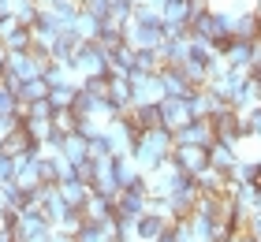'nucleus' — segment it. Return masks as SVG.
Returning a JSON list of instances; mask_svg holds the SVG:
<instances>
[{
    "label": "nucleus",
    "instance_id": "1a4fd4ad",
    "mask_svg": "<svg viewBox=\"0 0 261 242\" xmlns=\"http://www.w3.org/2000/svg\"><path fill=\"white\" fill-rule=\"evenodd\" d=\"M123 116H127V123L135 127L138 135H142V130H149V127H164V112H161V104H130Z\"/></svg>",
    "mask_w": 261,
    "mask_h": 242
},
{
    "label": "nucleus",
    "instance_id": "3c124183",
    "mask_svg": "<svg viewBox=\"0 0 261 242\" xmlns=\"http://www.w3.org/2000/svg\"><path fill=\"white\" fill-rule=\"evenodd\" d=\"M246 235H250L254 242H261V212H254V216H246Z\"/></svg>",
    "mask_w": 261,
    "mask_h": 242
},
{
    "label": "nucleus",
    "instance_id": "9b49d317",
    "mask_svg": "<svg viewBox=\"0 0 261 242\" xmlns=\"http://www.w3.org/2000/svg\"><path fill=\"white\" fill-rule=\"evenodd\" d=\"M175 142L179 145H213L217 142V130H213V119H194L183 130H175Z\"/></svg>",
    "mask_w": 261,
    "mask_h": 242
},
{
    "label": "nucleus",
    "instance_id": "f03ea898",
    "mask_svg": "<svg viewBox=\"0 0 261 242\" xmlns=\"http://www.w3.org/2000/svg\"><path fill=\"white\" fill-rule=\"evenodd\" d=\"M105 135H109V145H112V156H127V153H135V145H138V130L127 123V116H116L105 123Z\"/></svg>",
    "mask_w": 261,
    "mask_h": 242
},
{
    "label": "nucleus",
    "instance_id": "6ab92c4d",
    "mask_svg": "<svg viewBox=\"0 0 261 242\" xmlns=\"http://www.w3.org/2000/svg\"><path fill=\"white\" fill-rule=\"evenodd\" d=\"M138 142H146V145H153L157 153L172 156V149H175V130H168V127H149V130H142Z\"/></svg>",
    "mask_w": 261,
    "mask_h": 242
},
{
    "label": "nucleus",
    "instance_id": "c9c22d12",
    "mask_svg": "<svg viewBox=\"0 0 261 242\" xmlns=\"http://www.w3.org/2000/svg\"><path fill=\"white\" fill-rule=\"evenodd\" d=\"M231 183H261V168L257 160H239L231 172Z\"/></svg>",
    "mask_w": 261,
    "mask_h": 242
},
{
    "label": "nucleus",
    "instance_id": "c756f323",
    "mask_svg": "<svg viewBox=\"0 0 261 242\" xmlns=\"http://www.w3.org/2000/svg\"><path fill=\"white\" fill-rule=\"evenodd\" d=\"M0 198H4V209L8 212H22V205H27V194L19 190L15 179H11V183H0Z\"/></svg>",
    "mask_w": 261,
    "mask_h": 242
},
{
    "label": "nucleus",
    "instance_id": "49530a36",
    "mask_svg": "<svg viewBox=\"0 0 261 242\" xmlns=\"http://www.w3.org/2000/svg\"><path fill=\"white\" fill-rule=\"evenodd\" d=\"M82 86H86L93 97H109V75H101V78H86Z\"/></svg>",
    "mask_w": 261,
    "mask_h": 242
},
{
    "label": "nucleus",
    "instance_id": "f3484780",
    "mask_svg": "<svg viewBox=\"0 0 261 242\" xmlns=\"http://www.w3.org/2000/svg\"><path fill=\"white\" fill-rule=\"evenodd\" d=\"M228 60V67H250L254 71V41H243V38H231L228 48L220 52Z\"/></svg>",
    "mask_w": 261,
    "mask_h": 242
},
{
    "label": "nucleus",
    "instance_id": "a18cd8bd",
    "mask_svg": "<svg viewBox=\"0 0 261 242\" xmlns=\"http://www.w3.org/2000/svg\"><path fill=\"white\" fill-rule=\"evenodd\" d=\"M246 119H250V138H254V142H261V104L246 108Z\"/></svg>",
    "mask_w": 261,
    "mask_h": 242
},
{
    "label": "nucleus",
    "instance_id": "c03bdc74",
    "mask_svg": "<svg viewBox=\"0 0 261 242\" xmlns=\"http://www.w3.org/2000/svg\"><path fill=\"white\" fill-rule=\"evenodd\" d=\"M15 156H8V153H0V183H11L15 179Z\"/></svg>",
    "mask_w": 261,
    "mask_h": 242
},
{
    "label": "nucleus",
    "instance_id": "4d7b16f0",
    "mask_svg": "<svg viewBox=\"0 0 261 242\" xmlns=\"http://www.w3.org/2000/svg\"><path fill=\"white\" fill-rule=\"evenodd\" d=\"M4 216H8V209H4V198H0V220H4Z\"/></svg>",
    "mask_w": 261,
    "mask_h": 242
},
{
    "label": "nucleus",
    "instance_id": "79ce46f5",
    "mask_svg": "<svg viewBox=\"0 0 261 242\" xmlns=\"http://www.w3.org/2000/svg\"><path fill=\"white\" fill-rule=\"evenodd\" d=\"M53 112H56V108H53L49 97H45V101H30V104H27V119H53Z\"/></svg>",
    "mask_w": 261,
    "mask_h": 242
},
{
    "label": "nucleus",
    "instance_id": "6e6d98bb",
    "mask_svg": "<svg viewBox=\"0 0 261 242\" xmlns=\"http://www.w3.org/2000/svg\"><path fill=\"white\" fill-rule=\"evenodd\" d=\"M254 15L261 19V0H254Z\"/></svg>",
    "mask_w": 261,
    "mask_h": 242
},
{
    "label": "nucleus",
    "instance_id": "37998d69",
    "mask_svg": "<svg viewBox=\"0 0 261 242\" xmlns=\"http://www.w3.org/2000/svg\"><path fill=\"white\" fill-rule=\"evenodd\" d=\"M82 11H90V15H97V19H109L112 15V0H79Z\"/></svg>",
    "mask_w": 261,
    "mask_h": 242
},
{
    "label": "nucleus",
    "instance_id": "e433bc0d",
    "mask_svg": "<svg viewBox=\"0 0 261 242\" xmlns=\"http://www.w3.org/2000/svg\"><path fill=\"white\" fill-rule=\"evenodd\" d=\"M79 86H82V82H71V86H56V90L49 93L53 108H71V104H75V97H79Z\"/></svg>",
    "mask_w": 261,
    "mask_h": 242
},
{
    "label": "nucleus",
    "instance_id": "8fccbe9b",
    "mask_svg": "<svg viewBox=\"0 0 261 242\" xmlns=\"http://www.w3.org/2000/svg\"><path fill=\"white\" fill-rule=\"evenodd\" d=\"M75 179H82V183H90V186H93V160L75 164Z\"/></svg>",
    "mask_w": 261,
    "mask_h": 242
},
{
    "label": "nucleus",
    "instance_id": "20e7f679",
    "mask_svg": "<svg viewBox=\"0 0 261 242\" xmlns=\"http://www.w3.org/2000/svg\"><path fill=\"white\" fill-rule=\"evenodd\" d=\"M130 86H135V104H161L164 97V82H161V71L157 75H142V71H130Z\"/></svg>",
    "mask_w": 261,
    "mask_h": 242
},
{
    "label": "nucleus",
    "instance_id": "f8f14e48",
    "mask_svg": "<svg viewBox=\"0 0 261 242\" xmlns=\"http://www.w3.org/2000/svg\"><path fill=\"white\" fill-rule=\"evenodd\" d=\"M0 145H4V153H8V156H27V153H30V156H38V149H41V142L34 138L27 127H15Z\"/></svg>",
    "mask_w": 261,
    "mask_h": 242
},
{
    "label": "nucleus",
    "instance_id": "9d476101",
    "mask_svg": "<svg viewBox=\"0 0 261 242\" xmlns=\"http://www.w3.org/2000/svg\"><path fill=\"white\" fill-rule=\"evenodd\" d=\"M168 227H172V216H164L157 209H146L138 216V242H157Z\"/></svg>",
    "mask_w": 261,
    "mask_h": 242
},
{
    "label": "nucleus",
    "instance_id": "680f3d73",
    "mask_svg": "<svg viewBox=\"0 0 261 242\" xmlns=\"http://www.w3.org/2000/svg\"><path fill=\"white\" fill-rule=\"evenodd\" d=\"M0 153H4V145H0Z\"/></svg>",
    "mask_w": 261,
    "mask_h": 242
},
{
    "label": "nucleus",
    "instance_id": "dca6fc26",
    "mask_svg": "<svg viewBox=\"0 0 261 242\" xmlns=\"http://www.w3.org/2000/svg\"><path fill=\"white\" fill-rule=\"evenodd\" d=\"M161 82H164V93H168V97H183V101H191L194 90H198V86L187 82V75H183L179 67H164L161 71Z\"/></svg>",
    "mask_w": 261,
    "mask_h": 242
},
{
    "label": "nucleus",
    "instance_id": "5fc2aeb1",
    "mask_svg": "<svg viewBox=\"0 0 261 242\" xmlns=\"http://www.w3.org/2000/svg\"><path fill=\"white\" fill-rule=\"evenodd\" d=\"M157 242H175V231H172V227H168V231H164V235H161Z\"/></svg>",
    "mask_w": 261,
    "mask_h": 242
},
{
    "label": "nucleus",
    "instance_id": "72a5a7b5",
    "mask_svg": "<svg viewBox=\"0 0 261 242\" xmlns=\"http://www.w3.org/2000/svg\"><path fill=\"white\" fill-rule=\"evenodd\" d=\"M34 164H38V175H41V183H49V186H60V175H56V156H45V153H38V156H34Z\"/></svg>",
    "mask_w": 261,
    "mask_h": 242
},
{
    "label": "nucleus",
    "instance_id": "de8ad7c7",
    "mask_svg": "<svg viewBox=\"0 0 261 242\" xmlns=\"http://www.w3.org/2000/svg\"><path fill=\"white\" fill-rule=\"evenodd\" d=\"M56 175H60V183H67V179H75V164H71L64 153L56 156Z\"/></svg>",
    "mask_w": 261,
    "mask_h": 242
},
{
    "label": "nucleus",
    "instance_id": "13d9d810",
    "mask_svg": "<svg viewBox=\"0 0 261 242\" xmlns=\"http://www.w3.org/2000/svg\"><path fill=\"white\" fill-rule=\"evenodd\" d=\"M254 212H261V186H257V209H254Z\"/></svg>",
    "mask_w": 261,
    "mask_h": 242
},
{
    "label": "nucleus",
    "instance_id": "412c9836",
    "mask_svg": "<svg viewBox=\"0 0 261 242\" xmlns=\"http://www.w3.org/2000/svg\"><path fill=\"white\" fill-rule=\"evenodd\" d=\"M90 194H93V186L82 183V179H67V183H60V198L71 205V209H82V205L90 201Z\"/></svg>",
    "mask_w": 261,
    "mask_h": 242
},
{
    "label": "nucleus",
    "instance_id": "cd10ccee",
    "mask_svg": "<svg viewBox=\"0 0 261 242\" xmlns=\"http://www.w3.org/2000/svg\"><path fill=\"white\" fill-rule=\"evenodd\" d=\"M179 71H183V75H187V82H191V86H209V64H201V60H183V64H179Z\"/></svg>",
    "mask_w": 261,
    "mask_h": 242
},
{
    "label": "nucleus",
    "instance_id": "4468645a",
    "mask_svg": "<svg viewBox=\"0 0 261 242\" xmlns=\"http://www.w3.org/2000/svg\"><path fill=\"white\" fill-rule=\"evenodd\" d=\"M82 212H86L90 224H109V220H116V198H105V194L93 190L90 201L82 205Z\"/></svg>",
    "mask_w": 261,
    "mask_h": 242
},
{
    "label": "nucleus",
    "instance_id": "5701e85b",
    "mask_svg": "<svg viewBox=\"0 0 261 242\" xmlns=\"http://www.w3.org/2000/svg\"><path fill=\"white\" fill-rule=\"evenodd\" d=\"M116 179H120V190H127V186H138L146 175H142V168L135 164V156L127 153V156H116Z\"/></svg>",
    "mask_w": 261,
    "mask_h": 242
},
{
    "label": "nucleus",
    "instance_id": "a19ab883",
    "mask_svg": "<svg viewBox=\"0 0 261 242\" xmlns=\"http://www.w3.org/2000/svg\"><path fill=\"white\" fill-rule=\"evenodd\" d=\"M130 15H135V4H130V0H112V22H120V26H127L130 22Z\"/></svg>",
    "mask_w": 261,
    "mask_h": 242
},
{
    "label": "nucleus",
    "instance_id": "0eeeda50",
    "mask_svg": "<svg viewBox=\"0 0 261 242\" xmlns=\"http://www.w3.org/2000/svg\"><path fill=\"white\" fill-rule=\"evenodd\" d=\"M93 190L105 194V198H116V194H120V179H116V156H101V160H93Z\"/></svg>",
    "mask_w": 261,
    "mask_h": 242
},
{
    "label": "nucleus",
    "instance_id": "f257e3e1",
    "mask_svg": "<svg viewBox=\"0 0 261 242\" xmlns=\"http://www.w3.org/2000/svg\"><path fill=\"white\" fill-rule=\"evenodd\" d=\"M71 71H75V78H79V82L109 75V48H101L97 41H82V45L75 48V60H71Z\"/></svg>",
    "mask_w": 261,
    "mask_h": 242
},
{
    "label": "nucleus",
    "instance_id": "473e14b6",
    "mask_svg": "<svg viewBox=\"0 0 261 242\" xmlns=\"http://www.w3.org/2000/svg\"><path fill=\"white\" fill-rule=\"evenodd\" d=\"M53 123H56L60 135H75V130H79V112H75V108H56Z\"/></svg>",
    "mask_w": 261,
    "mask_h": 242
},
{
    "label": "nucleus",
    "instance_id": "c85d7f7f",
    "mask_svg": "<svg viewBox=\"0 0 261 242\" xmlns=\"http://www.w3.org/2000/svg\"><path fill=\"white\" fill-rule=\"evenodd\" d=\"M53 93V86L45 82V75L41 78H30V82H22V90H19V101L22 104H30V101H45V97Z\"/></svg>",
    "mask_w": 261,
    "mask_h": 242
},
{
    "label": "nucleus",
    "instance_id": "58836bf2",
    "mask_svg": "<svg viewBox=\"0 0 261 242\" xmlns=\"http://www.w3.org/2000/svg\"><path fill=\"white\" fill-rule=\"evenodd\" d=\"M101 156H112V145H109V135H105V127L90 138V160H101Z\"/></svg>",
    "mask_w": 261,
    "mask_h": 242
},
{
    "label": "nucleus",
    "instance_id": "bf43d9fd",
    "mask_svg": "<svg viewBox=\"0 0 261 242\" xmlns=\"http://www.w3.org/2000/svg\"><path fill=\"white\" fill-rule=\"evenodd\" d=\"M130 4H135V8H138V4H146V0H130Z\"/></svg>",
    "mask_w": 261,
    "mask_h": 242
},
{
    "label": "nucleus",
    "instance_id": "b1692460",
    "mask_svg": "<svg viewBox=\"0 0 261 242\" xmlns=\"http://www.w3.org/2000/svg\"><path fill=\"white\" fill-rule=\"evenodd\" d=\"M135 56L138 52L127 41L120 48H112V52H109V75H130V71H135Z\"/></svg>",
    "mask_w": 261,
    "mask_h": 242
},
{
    "label": "nucleus",
    "instance_id": "2f4dec72",
    "mask_svg": "<svg viewBox=\"0 0 261 242\" xmlns=\"http://www.w3.org/2000/svg\"><path fill=\"white\" fill-rule=\"evenodd\" d=\"M97 45L109 48V52H112V48H120L123 45V26H120V22H112V19H105V30H101Z\"/></svg>",
    "mask_w": 261,
    "mask_h": 242
},
{
    "label": "nucleus",
    "instance_id": "603ef678",
    "mask_svg": "<svg viewBox=\"0 0 261 242\" xmlns=\"http://www.w3.org/2000/svg\"><path fill=\"white\" fill-rule=\"evenodd\" d=\"M8 56H11V52H8V45L0 41V75H4V67H8Z\"/></svg>",
    "mask_w": 261,
    "mask_h": 242
},
{
    "label": "nucleus",
    "instance_id": "2eb2a0df",
    "mask_svg": "<svg viewBox=\"0 0 261 242\" xmlns=\"http://www.w3.org/2000/svg\"><path fill=\"white\" fill-rule=\"evenodd\" d=\"M109 101L127 112L130 104H135V86H130V75H109Z\"/></svg>",
    "mask_w": 261,
    "mask_h": 242
},
{
    "label": "nucleus",
    "instance_id": "bb28decb",
    "mask_svg": "<svg viewBox=\"0 0 261 242\" xmlns=\"http://www.w3.org/2000/svg\"><path fill=\"white\" fill-rule=\"evenodd\" d=\"M71 26L79 30V38H82V41H97V38H101V30H105V19L90 15V11H79V19L71 22Z\"/></svg>",
    "mask_w": 261,
    "mask_h": 242
},
{
    "label": "nucleus",
    "instance_id": "052dcab7",
    "mask_svg": "<svg viewBox=\"0 0 261 242\" xmlns=\"http://www.w3.org/2000/svg\"><path fill=\"white\" fill-rule=\"evenodd\" d=\"M257 41H261V30H257Z\"/></svg>",
    "mask_w": 261,
    "mask_h": 242
},
{
    "label": "nucleus",
    "instance_id": "ddd939ff",
    "mask_svg": "<svg viewBox=\"0 0 261 242\" xmlns=\"http://www.w3.org/2000/svg\"><path fill=\"white\" fill-rule=\"evenodd\" d=\"M239 160H243V153H239V145H235V142H220V138H217V142L209 145V164H213V168H220V172H228V175H231Z\"/></svg>",
    "mask_w": 261,
    "mask_h": 242
},
{
    "label": "nucleus",
    "instance_id": "a878e982",
    "mask_svg": "<svg viewBox=\"0 0 261 242\" xmlns=\"http://www.w3.org/2000/svg\"><path fill=\"white\" fill-rule=\"evenodd\" d=\"M161 19L168 22V26H187V22H191V4H187V0H164Z\"/></svg>",
    "mask_w": 261,
    "mask_h": 242
},
{
    "label": "nucleus",
    "instance_id": "39448f33",
    "mask_svg": "<svg viewBox=\"0 0 261 242\" xmlns=\"http://www.w3.org/2000/svg\"><path fill=\"white\" fill-rule=\"evenodd\" d=\"M172 160H175L179 172L198 175V172H205V168H209V145H179V142H175Z\"/></svg>",
    "mask_w": 261,
    "mask_h": 242
},
{
    "label": "nucleus",
    "instance_id": "7ed1b4c3",
    "mask_svg": "<svg viewBox=\"0 0 261 242\" xmlns=\"http://www.w3.org/2000/svg\"><path fill=\"white\" fill-rule=\"evenodd\" d=\"M146 209H149V179H142L138 186H127V190L116 194V216H130V220H138Z\"/></svg>",
    "mask_w": 261,
    "mask_h": 242
},
{
    "label": "nucleus",
    "instance_id": "f704fd0d",
    "mask_svg": "<svg viewBox=\"0 0 261 242\" xmlns=\"http://www.w3.org/2000/svg\"><path fill=\"white\" fill-rule=\"evenodd\" d=\"M75 242H116V235H112L105 224H86V227L75 235Z\"/></svg>",
    "mask_w": 261,
    "mask_h": 242
},
{
    "label": "nucleus",
    "instance_id": "09e8293b",
    "mask_svg": "<svg viewBox=\"0 0 261 242\" xmlns=\"http://www.w3.org/2000/svg\"><path fill=\"white\" fill-rule=\"evenodd\" d=\"M187 4H191V22L201 19L205 11H213V0H187ZM191 22H187V26H191Z\"/></svg>",
    "mask_w": 261,
    "mask_h": 242
},
{
    "label": "nucleus",
    "instance_id": "423d86ee",
    "mask_svg": "<svg viewBox=\"0 0 261 242\" xmlns=\"http://www.w3.org/2000/svg\"><path fill=\"white\" fill-rule=\"evenodd\" d=\"M123 41L135 48V52H142V48H157L164 41V22L161 26H146V22H127L123 26Z\"/></svg>",
    "mask_w": 261,
    "mask_h": 242
},
{
    "label": "nucleus",
    "instance_id": "ea45409f",
    "mask_svg": "<svg viewBox=\"0 0 261 242\" xmlns=\"http://www.w3.org/2000/svg\"><path fill=\"white\" fill-rule=\"evenodd\" d=\"M130 22H146V26H161V11L157 8H149V4H138L135 8V15H130Z\"/></svg>",
    "mask_w": 261,
    "mask_h": 242
},
{
    "label": "nucleus",
    "instance_id": "6e6552de",
    "mask_svg": "<svg viewBox=\"0 0 261 242\" xmlns=\"http://www.w3.org/2000/svg\"><path fill=\"white\" fill-rule=\"evenodd\" d=\"M161 112H164V127L168 130H183L187 123H194V112L183 97H164L161 101Z\"/></svg>",
    "mask_w": 261,
    "mask_h": 242
},
{
    "label": "nucleus",
    "instance_id": "393cba45",
    "mask_svg": "<svg viewBox=\"0 0 261 242\" xmlns=\"http://www.w3.org/2000/svg\"><path fill=\"white\" fill-rule=\"evenodd\" d=\"M231 198H235V205L243 209V216H254V209H257V183H231Z\"/></svg>",
    "mask_w": 261,
    "mask_h": 242
},
{
    "label": "nucleus",
    "instance_id": "aec40b11",
    "mask_svg": "<svg viewBox=\"0 0 261 242\" xmlns=\"http://www.w3.org/2000/svg\"><path fill=\"white\" fill-rule=\"evenodd\" d=\"M60 153L67 156L71 164H82V160H90V138L86 135H64V145H60Z\"/></svg>",
    "mask_w": 261,
    "mask_h": 242
},
{
    "label": "nucleus",
    "instance_id": "864d4df0",
    "mask_svg": "<svg viewBox=\"0 0 261 242\" xmlns=\"http://www.w3.org/2000/svg\"><path fill=\"white\" fill-rule=\"evenodd\" d=\"M49 242H75V235H64V231H53Z\"/></svg>",
    "mask_w": 261,
    "mask_h": 242
},
{
    "label": "nucleus",
    "instance_id": "a211bd4d",
    "mask_svg": "<svg viewBox=\"0 0 261 242\" xmlns=\"http://www.w3.org/2000/svg\"><path fill=\"white\" fill-rule=\"evenodd\" d=\"M198 190H201V194H228V190H231V175L209 164L205 172H198Z\"/></svg>",
    "mask_w": 261,
    "mask_h": 242
},
{
    "label": "nucleus",
    "instance_id": "4c0bfd02",
    "mask_svg": "<svg viewBox=\"0 0 261 242\" xmlns=\"http://www.w3.org/2000/svg\"><path fill=\"white\" fill-rule=\"evenodd\" d=\"M86 224H90V220H86V212H82V209H71V212L64 216V220L56 224V231H64V235H79Z\"/></svg>",
    "mask_w": 261,
    "mask_h": 242
},
{
    "label": "nucleus",
    "instance_id": "4be33fe9",
    "mask_svg": "<svg viewBox=\"0 0 261 242\" xmlns=\"http://www.w3.org/2000/svg\"><path fill=\"white\" fill-rule=\"evenodd\" d=\"M130 156H135V164L142 168V175H153V172H157V168H161L164 160H168L164 153H157V149H153V145H146V142H138Z\"/></svg>",
    "mask_w": 261,
    "mask_h": 242
},
{
    "label": "nucleus",
    "instance_id": "7c9ffc66",
    "mask_svg": "<svg viewBox=\"0 0 261 242\" xmlns=\"http://www.w3.org/2000/svg\"><path fill=\"white\" fill-rule=\"evenodd\" d=\"M45 82L56 90V86H71V82H79V78H75V71H71L67 64H56V60H53V64L45 67Z\"/></svg>",
    "mask_w": 261,
    "mask_h": 242
}]
</instances>
